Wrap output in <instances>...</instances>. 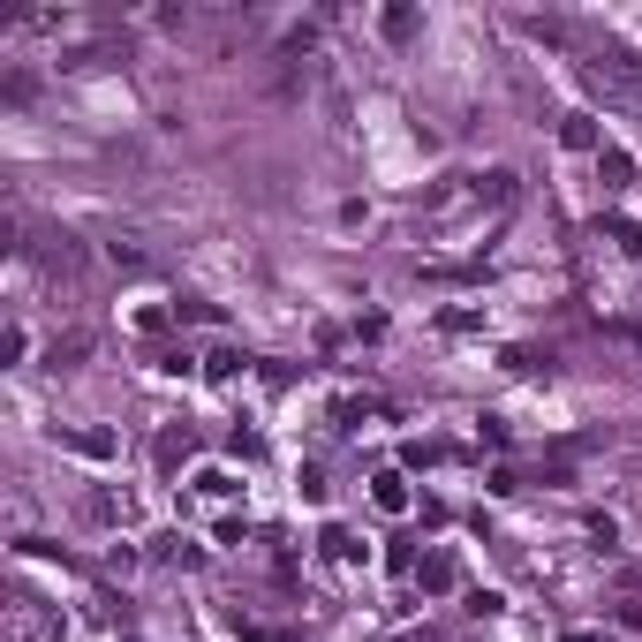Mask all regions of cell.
I'll list each match as a JSON object with an SVG mask.
<instances>
[{"label": "cell", "mask_w": 642, "mask_h": 642, "mask_svg": "<svg viewBox=\"0 0 642 642\" xmlns=\"http://www.w3.org/2000/svg\"><path fill=\"white\" fill-rule=\"evenodd\" d=\"M371 499H378V514H408V476L401 469H378L371 476Z\"/></svg>", "instance_id": "cell-1"}, {"label": "cell", "mask_w": 642, "mask_h": 642, "mask_svg": "<svg viewBox=\"0 0 642 642\" xmlns=\"http://www.w3.org/2000/svg\"><path fill=\"white\" fill-rule=\"evenodd\" d=\"M423 590H431V597H446V590H454V552H431V559H423Z\"/></svg>", "instance_id": "cell-2"}, {"label": "cell", "mask_w": 642, "mask_h": 642, "mask_svg": "<svg viewBox=\"0 0 642 642\" xmlns=\"http://www.w3.org/2000/svg\"><path fill=\"white\" fill-rule=\"evenodd\" d=\"M559 144H567V152H597V129H590V114H567V121H559Z\"/></svg>", "instance_id": "cell-3"}, {"label": "cell", "mask_w": 642, "mask_h": 642, "mask_svg": "<svg viewBox=\"0 0 642 642\" xmlns=\"http://www.w3.org/2000/svg\"><path fill=\"white\" fill-rule=\"evenodd\" d=\"M597 174H605V189H627L635 182V159L627 152H597Z\"/></svg>", "instance_id": "cell-4"}, {"label": "cell", "mask_w": 642, "mask_h": 642, "mask_svg": "<svg viewBox=\"0 0 642 642\" xmlns=\"http://www.w3.org/2000/svg\"><path fill=\"white\" fill-rule=\"evenodd\" d=\"M68 446L91 454V461H106V454H114V431H68Z\"/></svg>", "instance_id": "cell-5"}, {"label": "cell", "mask_w": 642, "mask_h": 642, "mask_svg": "<svg viewBox=\"0 0 642 642\" xmlns=\"http://www.w3.org/2000/svg\"><path fill=\"white\" fill-rule=\"evenodd\" d=\"M197 491H204V499H227V491H235V476H227V469H204Z\"/></svg>", "instance_id": "cell-6"}, {"label": "cell", "mask_w": 642, "mask_h": 642, "mask_svg": "<svg viewBox=\"0 0 642 642\" xmlns=\"http://www.w3.org/2000/svg\"><path fill=\"white\" fill-rule=\"evenodd\" d=\"M605 235L620 242V250H642V227H635V220H605Z\"/></svg>", "instance_id": "cell-7"}, {"label": "cell", "mask_w": 642, "mask_h": 642, "mask_svg": "<svg viewBox=\"0 0 642 642\" xmlns=\"http://www.w3.org/2000/svg\"><path fill=\"white\" fill-rule=\"evenodd\" d=\"M325 552H333V559H355V552H363V544H355L348 529H325Z\"/></svg>", "instance_id": "cell-8"}, {"label": "cell", "mask_w": 642, "mask_h": 642, "mask_svg": "<svg viewBox=\"0 0 642 642\" xmlns=\"http://www.w3.org/2000/svg\"><path fill=\"white\" fill-rule=\"evenodd\" d=\"M416 31V8H386V38H408Z\"/></svg>", "instance_id": "cell-9"}, {"label": "cell", "mask_w": 642, "mask_h": 642, "mask_svg": "<svg viewBox=\"0 0 642 642\" xmlns=\"http://www.w3.org/2000/svg\"><path fill=\"white\" fill-rule=\"evenodd\" d=\"M242 627V620H235ZM242 642H303V635H272V627H242Z\"/></svg>", "instance_id": "cell-10"}, {"label": "cell", "mask_w": 642, "mask_h": 642, "mask_svg": "<svg viewBox=\"0 0 642 642\" xmlns=\"http://www.w3.org/2000/svg\"><path fill=\"white\" fill-rule=\"evenodd\" d=\"M567 642H612V635H567Z\"/></svg>", "instance_id": "cell-11"}]
</instances>
